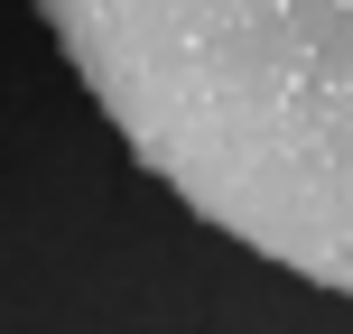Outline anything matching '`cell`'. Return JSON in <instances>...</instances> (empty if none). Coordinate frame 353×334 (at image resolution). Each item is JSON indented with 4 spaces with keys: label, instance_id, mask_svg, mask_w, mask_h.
<instances>
[{
    "label": "cell",
    "instance_id": "obj_1",
    "mask_svg": "<svg viewBox=\"0 0 353 334\" xmlns=\"http://www.w3.org/2000/svg\"><path fill=\"white\" fill-rule=\"evenodd\" d=\"M176 205L353 298V0H37Z\"/></svg>",
    "mask_w": 353,
    "mask_h": 334
}]
</instances>
